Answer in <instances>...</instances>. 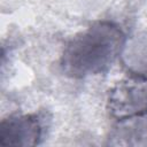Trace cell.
<instances>
[{"label":"cell","mask_w":147,"mask_h":147,"mask_svg":"<svg viewBox=\"0 0 147 147\" xmlns=\"http://www.w3.org/2000/svg\"><path fill=\"white\" fill-rule=\"evenodd\" d=\"M126 46V36L111 21H98L71 37L62 51L60 68L75 79L107 72Z\"/></svg>","instance_id":"1"},{"label":"cell","mask_w":147,"mask_h":147,"mask_svg":"<svg viewBox=\"0 0 147 147\" xmlns=\"http://www.w3.org/2000/svg\"><path fill=\"white\" fill-rule=\"evenodd\" d=\"M107 109L115 122L110 145H147V76L118 82L109 91Z\"/></svg>","instance_id":"2"},{"label":"cell","mask_w":147,"mask_h":147,"mask_svg":"<svg viewBox=\"0 0 147 147\" xmlns=\"http://www.w3.org/2000/svg\"><path fill=\"white\" fill-rule=\"evenodd\" d=\"M51 117L45 111L15 114L0 122V145L5 147L38 146L42 142Z\"/></svg>","instance_id":"3"}]
</instances>
